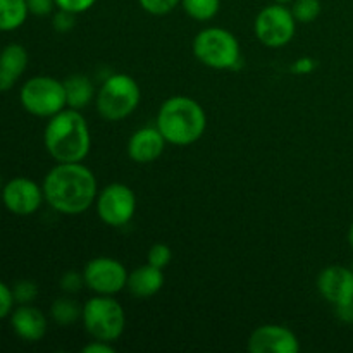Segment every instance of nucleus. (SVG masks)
I'll list each match as a JSON object with an SVG mask.
<instances>
[{"label":"nucleus","mask_w":353,"mask_h":353,"mask_svg":"<svg viewBox=\"0 0 353 353\" xmlns=\"http://www.w3.org/2000/svg\"><path fill=\"white\" fill-rule=\"evenodd\" d=\"M45 202L59 214L79 216L95 205L99 183L83 162H57L43 179Z\"/></svg>","instance_id":"obj_1"},{"label":"nucleus","mask_w":353,"mask_h":353,"mask_svg":"<svg viewBox=\"0 0 353 353\" xmlns=\"http://www.w3.org/2000/svg\"><path fill=\"white\" fill-rule=\"evenodd\" d=\"M43 143L55 162H83L90 154L92 134L81 110L65 107L48 119Z\"/></svg>","instance_id":"obj_2"},{"label":"nucleus","mask_w":353,"mask_h":353,"mask_svg":"<svg viewBox=\"0 0 353 353\" xmlns=\"http://www.w3.org/2000/svg\"><path fill=\"white\" fill-rule=\"evenodd\" d=\"M155 126L165 141L176 147L196 143L207 130V114L192 97L176 95L159 107Z\"/></svg>","instance_id":"obj_3"},{"label":"nucleus","mask_w":353,"mask_h":353,"mask_svg":"<svg viewBox=\"0 0 353 353\" xmlns=\"http://www.w3.org/2000/svg\"><path fill=\"white\" fill-rule=\"evenodd\" d=\"M140 100L141 90L137 79L124 72H114L97 90L95 105L102 119L119 123L138 109Z\"/></svg>","instance_id":"obj_4"},{"label":"nucleus","mask_w":353,"mask_h":353,"mask_svg":"<svg viewBox=\"0 0 353 353\" xmlns=\"http://www.w3.org/2000/svg\"><path fill=\"white\" fill-rule=\"evenodd\" d=\"M192 50L200 64L216 71H230L241 64L240 41L226 28H203L193 38Z\"/></svg>","instance_id":"obj_5"},{"label":"nucleus","mask_w":353,"mask_h":353,"mask_svg":"<svg viewBox=\"0 0 353 353\" xmlns=\"http://www.w3.org/2000/svg\"><path fill=\"white\" fill-rule=\"evenodd\" d=\"M81 323L90 338L116 343L126 330V314L114 296L95 295L83 305Z\"/></svg>","instance_id":"obj_6"},{"label":"nucleus","mask_w":353,"mask_h":353,"mask_svg":"<svg viewBox=\"0 0 353 353\" xmlns=\"http://www.w3.org/2000/svg\"><path fill=\"white\" fill-rule=\"evenodd\" d=\"M19 102L31 116L50 119L68 107L64 81L54 76H33L21 86Z\"/></svg>","instance_id":"obj_7"},{"label":"nucleus","mask_w":353,"mask_h":353,"mask_svg":"<svg viewBox=\"0 0 353 353\" xmlns=\"http://www.w3.org/2000/svg\"><path fill=\"white\" fill-rule=\"evenodd\" d=\"M296 24L299 23L288 6L272 2L255 16L254 33L264 47L281 48L293 40Z\"/></svg>","instance_id":"obj_8"},{"label":"nucleus","mask_w":353,"mask_h":353,"mask_svg":"<svg viewBox=\"0 0 353 353\" xmlns=\"http://www.w3.org/2000/svg\"><path fill=\"white\" fill-rule=\"evenodd\" d=\"M95 207L103 224L123 228L130 224L137 214V195L124 183H110L99 192Z\"/></svg>","instance_id":"obj_9"},{"label":"nucleus","mask_w":353,"mask_h":353,"mask_svg":"<svg viewBox=\"0 0 353 353\" xmlns=\"http://www.w3.org/2000/svg\"><path fill=\"white\" fill-rule=\"evenodd\" d=\"M85 286L95 295L114 296L126 290L128 269L123 262L112 257H95L86 262L83 269Z\"/></svg>","instance_id":"obj_10"},{"label":"nucleus","mask_w":353,"mask_h":353,"mask_svg":"<svg viewBox=\"0 0 353 353\" xmlns=\"http://www.w3.org/2000/svg\"><path fill=\"white\" fill-rule=\"evenodd\" d=\"M2 202L14 216H31L45 202L43 188L30 178H14L2 188Z\"/></svg>","instance_id":"obj_11"},{"label":"nucleus","mask_w":353,"mask_h":353,"mask_svg":"<svg viewBox=\"0 0 353 353\" xmlns=\"http://www.w3.org/2000/svg\"><path fill=\"white\" fill-rule=\"evenodd\" d=\"M317 292L333 307L353 303V269L345 265H327L317 276Z\"/></svg>","instance_id":"obj_12"},{"label":"nucleus","mask_w":353,"mask_h":353,"mask_svg":"<svg viewBox=\"0 0 353 353\" xmlns=\"http://www.w3.org/2000/svg\"><path fill=\"white\" fill-rule=\"evenodd\" d=\"M247 347L252 353H299L300 341L288 327L264 324L250 334Z\"/></svg>","instance_id":"obj_13"},{"label":"nucleus","mask_w":353,"mask_h":353,"mask_svg":"<svg viewBox=\"0 0 353 353\" xmlns=\"http://www.w3.org/2000/svg\"><path fill=\"white\" fill-rule=\"evenodd\" d=\"M165 145L168 141L157 126H143L128 140V155L137 164H150L164 154Z\"/></svg>","instance_id":"obj_14"},{"label":"nucleus","mask_w":353,"mask_h":353,"mask_svg":"<svg viewBox=\"0 0 353 353\" xmlns=\"http://www.w3.org/2000/svg\"><path fill=\"white\" fill-rule=\"evenodd\" d=\"M10 326L14 334L28 343H37L47 334V317L31 303L19 305L10 314Z\"/></svg>","instance_id":"obj_15"},{"label":"nucleus","mask_w":353,"mask_h":353,"mask_svg":"<svg viewBox=\"0 0 353 353\" xmlns=\"http://www.w3.org/2000/svg\"><path fill=\"white\" fill-rule=\"evenodd\" d=\"M28 52L21 43H9L0 52V92L12 88L28 68Z\"/></svg>","instance_id":"obj_16"},{"label":"nucleus","mask_w":353,"mask_h":353,"mask_svg":"<svg viewBox=\"0 0 353 353\" xmlns=\"http://www.w3.org/2000/svg\"><path fill=\"white\" fill-rule=\"evenodd\" d=\"M164 281V269H159L147 262L128 274L126 290L134 299H150L161 292Z\"/></svg>","instance_id":"obj_17"},{"label":"nucleus","mask_w":353,"mask_h":353,"mask_svg":"<svg viewBox=\"0 0 353 353\" xmlns=\"http://www.w3.org/2000/svg\"><path fill=\"white\" fill-rule=\"evenodd\" d=\"M68 107L83 110L95 100L97 90L92 79L85 74H72L64 81Z\"/></svg>","instance_id":"obj_18"},{"label":"nucleus","mask_w":353,"mask_h":353,"mask_svg":"<svg viewBox=\"0 0 353 353\" xmlns=\"http://www.w3.org/2000/svg\"><path fill=\"white\" fill-rule=\"evenodd\" d=\"M26 0H0V31H16L26 23Z\"/></svg>","instance_id":"obj_19"},{"label":"nucleus","mask_w":353,"mask_h":353,"mask_svg":"<svg viewBox=\"0 0 353 353\" xmlns=\"http://www.w3.org/2000/svg\"><path fill=\"white\" fill-rule=\"evenodd\" d=\"M83 307L69 296H61L50 305V317L59 326H72L81 321Z\"/></svg>","instance_id":"obj_20"},{"label":"nucleus","mask_w":353,"mask_h":353,"mask_svg":"<svg viewBox=\"0 0 353 353\" xmlns=\"http://www.w3.org/2000/svg\"><path fill=\"white\" fill-rule=\"evenodd\" d=\"M181 7L188 17L207 23L219 14L221 0H181Z\"/></svg>","instance_id":"obj_21"},{"label":"nucleus","mask_w":353,"mask_h":353,"mask_svg":"<svg viewBox=\"0 0 353 353\" xmlns=\"http://www.w3.org/2000/svg\"><path fill=\"white\" fill-rule=\"evenodd\" d=\"M290 9L295 16L296 23L309 24L321 16L323 6H321V0H293Z\"/></svg>","instance_id":"obj_22"},{"label":"nucleus","mask_w":353,"mask_h":353,"mask_svg":"<svg viewBox=\"0 0 353 353\" xmlns=\"http://www.w3.org/2000/svg\"><path fill=\"white\" fill-rule=\"evenodd\" d=\"M138 3L150 16H168L181 6V0H138Z\"/></svg>","instance_id":"obj_23"},{"label":"nucleus","mask_w":353,"mask_h":353,"mask_svg":"<svg viewBox=\"0 0 353 353\" xmlns=\"http://www.w3.org/2000/svg\"><path fill=\"white\" fill-rule=\"evenodd\" d=\"M14 300L19 305H26V303H33L38 296V286L34 281L30 279H21L12 286Z\"/></svg>","instance_id":"obj_24"},{"label":"nucleus","mask_w":353,"mask_h":353,"mask_svg":"<svg viewBox=\"0 0 353 353\" xmlns=\"http://www.w3.org/2000/svg\"><path fill=\"white\" fill-rule=\"evenodd\" d=\"M171 259H172V252L165 243L152 245L150 250H148V254H147L148 264L155 265V268H159V269L168 268L169 262H171Z\"/></svg>","instance_id":"obj_25"},{"label":"nucleus","mask_w":353,"mask_h":353,"mask_svg":"<svg viewBox=\"0 0 353 353\" xmlns=\"http://www.w3.org/2000/svg\"><path fill=\"white\" fill-rule=\"evenodd\" d=\"M85 286V279H83V272L76 271H68L62 274L61 278V290L68 295H74V293L81 292V288Z\"/></svg>","instance_id":"obj_26"},{"label":"nucleus","mask_w":353,"mask_h":353,"mask_svg":"<svg viewBox=\"0 0 353 353\" xmlns=\"http://www.w3.org/2000/svg\"><path fill=\"white\" fill-rule=\"evenodd\" d=\"M76 24V14L68 12V10L57 9L54 12V19H52V26L59 33H68L74 28Z\"/></svg>","instance_id":"obj_27"},{"label":"nucleus","mask_w":353,"mask_h":353,"mask_svg":"<svg viewBox=\"0 0 353 353\" xmlns=\"http://www.w3.org/2000/svg\"><path fill=\"white\" fill-rule=\"evenodd\" d=\"M14 303H16V300H14L12 288H9L6 283L0 281V321L12 314Z\"/></svg>","instance_id":"obj_28"},{"label":"nucleus","mask_w":353,"mask_h":353,"mask_svg":"<svg viewBox=\"0 0 353 353\" xmlns=\"http://www.w3.org/2000/svg\"><path fill=\"white\" fill-rule=\"evenodd\" d=\"M55 3H57V9L68 10V12L78 16V14H83L92 9L97 3V0H55Z\"/></svg>","instance_id":"obj_29"},{"label":"nucleus","mask_w":353,"mask_h":353,"mask_svg":"<svg viewBox=\"0 0 353 353\" xmlns=\"http://www.w3.org/2000/svg\"><path fill=\"white\" fill-rule=\"evenodd\" d=\"M26 6L30 14L38 17H45L54 14V9H57L55 0H26Z\"/></svg>","instance_id":"obj_30"},{"label":"nucleus","mask_w":353,"mask_h":353,"mask_svg":"<svg viewBox=\"0 0 353 353\" xmlns=\"http://www.w3.org/2000/svg\"><path fill=\"white\" fill-rule=\"evenodd\" d=\"M83 353H114L116 348L112 347V343L109 341H103V340H90V343H86L83 347Z\"/></svg>","instance_id":"obj_31"},{"label":"nucleus","mask_w":353,"mask_h":353,"mask_svg":"<svg viewBox=\"0 0 353 353\" xmlns=\"http://www.w3.org/2000/svg\"><path fill=\"white\" fill-rule=\"evenodd\" d=\"M314 64H316V62H314L312 59H300V61L295 62L293 69L299 72H307V71H312Z\"/></svg>","instance_id":"obj_32"},{"label":"nucleus","mask_w":353,"mask_h":353,"mask_svg":"<svg viewBox=\"0 0 353 353\" xmlns=\"http://www.w3.org/2000/svg\"><path fill=\"white\" fill-rule=\"evenodd\" d=\"M348 245H350V248L353 250V223L348 228Z\"/></svg>","instance_id":"obj_33"},{"label":"nucleus","mask_w":353,"mask_h":353,"mask_svg":"<svg viewBox=\"0 0 353 353\" xmlns=\"http://www.w3.org/2000/svg\"><path fill=\"white\" fill-rule=\"evenodd\" d=\"M271 2H276V3H285V6H288V3H292L293 0H271Z\"/></svg>","instance_id":"obj_34"},{"label":"nucleus","mask_w":353,"mask_h":353,"mask_svg":"<svg viewBox=\"0 0 353 353\" xmlns=\"http://www.w3.org/2000/svg\"><path fill=\"white\" fill-rule=\"evenodd\" d=\"M2 188H3V186H2V179H0V193H2Z\"/></svg>","instance_id":"obj_35"},{"label":"nucleus","mask_w":353,"mask_h":353,"mask_svg":"<svg viewBox=\"0 0 353 353\" xmlns=\"http://www.w3.org/2000/svg\"><path fill=\"white\" fill-rule=\"evenodd\" d=\"M352 269H353V265H352Z\"/></svg>","instance_id":"obj_36"}]
</instances>
